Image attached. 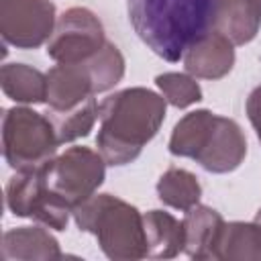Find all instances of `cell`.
I'll return each mask as SVG.
<instances>
[{
    "label": "cell",
    "mask_w": 261,
    "mask_h": 261,
    "mask_svg": "<svg viewBox=\"0 0 261 261\" xmlns=\"http://www.w3.org/2000/svg\"><path fill=\"white\" fill-rule=\"evenodd\" d=\"M61 257L63 255H61L57 239L41 226H18L2 234V259L4 261H14V259L51 261V259H61Z\"/></svg>",
    "instance_id": "13"
},
{
    "label": "cell",
    "mask_w": 261,
    "mask_h": 261,
    "mask_svg": "<svg viewBox=\"0 0 261 261\" xmlns=\"http://www.w3.org/2000/svg\"><path fill=\"white\" fill-rule=\"evenodd\" d=\"M106 165L108 163L100 151L90 147H69L47 161L41 171L47 190L73 210L104 184Z\"/></svg>",
    "instance_id": "6"
},
{
    "label": "cell",
    "mask_w": 261,
    "mask_h": 261,
    "mask_svg": "<svg viewBox=\"0 0 261 261\" xmlns=\"http://www.w3.org/2000/svg\"><path fill=\"white\" fill-rule=\"evenodd\" d=\"M94 75L86 61L57 63L47 73V106L53 110H65L96 96Z\"/></svg>",
    "instance_id": "11"
},
{
    "label": "cell",
    "mask_w": 261,
    "mask_h": 261,
    "mask_svg": "<svg viewBox=\"0 0 261 261\" xmlns=\"http://www.w3.org/2000/svg\"><path fill=\"white\" fill-rule=\"evenodd\" d=\"M147 257L171 259L184 251V224L169 212L149 210L143 214Z\"/></svg>",
    "instance_id": "15"
},
{
    "label": "cell",
    "mask_w": 261,
    "mask_h": 261,
    "mask_svg": "<svg viewBox=\"0 0 261 261\" xmlns=\"http://www.w3.org/2000/svg\"><path fill=\"white\" fill-rule=\"evenodd\" d=\"M157 196L165 206L186 212L200 202L202 186L192 171L169 167L157 181Z\"/></svg>",
    "instance_id": "19"
},
{
    "label": "cell",
    "mask_w": 261,
    "mask_h": 261,
    "mask_svg": "<svg viewBox=\"0 0 261 261\" xmlns=\"http://www.w3.org/2000/svg\"><path fill=\"white\" fill-rule=\"evenodd\" d=\"M216 259L222 261H261V224L259 222H224Z\"/></svg>",
    "instance_id": "17"
},
{
    "label": "cell",
    "mask_w": 261,
    "mask_h": 261,
    "mask_svg": "<svg viewBox=\"0 0 261 261\" xmlns=\"http://www.w3.org/2000/svg\"><path fill=\"white\" fill-rule=\"evenodd\" d=\"M104 43L100 18L84 6H73L57 16L53 35L47 41V55L57 63H80L96 55Z\"/></svg>",
    "instance_id": "8"
},
{
    "label": "cell",
    "mask_w": 261,
    "mask_h": 261,
    "mask_svg": "<svg viewBox=\"0 0 261 261\" xmlns=\"http://www.w3.org/2000/svg\"><path fill=\"white\" fill-rule=\"evenodd\" d=\"M6 206L14 216L33 218L53 230H65L69 214H73L67 204H63L47 190L41 167L31 171H16L8 179Z\"/></svg>",
    "instance_id": "7"
},
{
    "label": "cell",
    "mask_w": 261,
    "mask_h": 261,
    "mask_svg": "<svg viewBox=\"0 0 261 261\" xmlns=\"http://www.w3.org/2000/svg\"><path fill=\"white\" fill-rule=\"evenodd\" d=\"M181 59L190 75L202 80H220L234 65V45L220 31L210 29L186 49Z\"/></svg>",
    "instance_id": "10"
},
{
    "label": "cell",
    "mask_w": 261,
    "mask_h": 261,
    "mask_svg": "<svg viewBox=\"0 0 261 261\" xmlns=\"http://www.w3.org/2000/svg\"><path fill=\"white\" fill-rule=\"evenodd\" d=\"M86 63L94 75L98 94L112 90L124 75V57H122L120 49L110 41H106L104 47L96 55L86 59Z\"/></svg>",
    "instance_id": "20"
},
{
    "label": "cell",
    "mask_w": 261,
    "mask_h": 261,
    "mask_svg": "<svg viewBox=\"0 0 261 261\" xmlns=\"http://www.w3.org/2000/svg\"><path fill=\"white\" fill-rule=\"evenodd\" d=\"M51 0H0V35L16 49H37L55 29Z\"/></svg>",
    "instance_id": "9"
},
{
    "label": "cell",
    "mask_w": 261,
    "mask_h": 261,
    "mask_svg": "<svg viewBox=\"0 0 261 261\" xmlns=\"http://www.w3.org/2000/svg\"><path fill=\"white\" fill-rule=\"evenodd\" d=\"M59 141L51 120L27 106L8 108L2 116V153L16 171L43 167L57 153Z\"/></svg>",
    "instance_id": "5"
},
{
    "label": "cell",
    "mask_w": 261,
    "mask_h": 261,
    "mask_svg": "<svg viewBox=\"0 0 261 261\" xmlns=\"http://www.w3.org/2000/svg\"><path fill=\"white\" fill-rule=\"evenodd\" d=\"M255 222H259L261 224V208L257 210V214H255Z\"/></svg>",
    "instance_id": "23"
},
{
    "label": "cell",
    "mask_w": 261,
    "mask_h": 261,
    "mask_svg": "<svg viewBox=\"0 0 261 261\" xmlns=\"http://www.w3.org/2000/svg\"><path fill=\"white\" fill-rule=\"evenodd\" d=\"M0 86L6 98L20 104L47 102V73L27 63H4L0 69Z\"/></svg>",
    "instance_id": "16"
},
{
    "label": "cell",
    "mask_w": 261,
    "mask_h": 261,
    "mask_svg": "<svg viewBox=\"0 0 261 261\" xmlns=\"http://www.w3.org/2000/svg\"><path fill=\"white\" fill-rule=\"evenodd\" d=\"M214 29L232 45L253 41L261 29V0H218Z\"/></svg>",
    "instance_id": "14"
},
{
    "label": "cell",
    "mask_w": 261,
    "mask_h": 261,
    "mask_svg": "<svg viewBox=\"0 0 261 261\" xmlns=\"http://www.w3.org/2000/svg\"><path fill=\"white\" fill-rule=\"evenodd\" d=\"M169 153L190 157L206 171L228 173L245 161L247 139L239 122L202 108L177 120L169 137Z\"/></svg>",
    "instance_id": "3"
},
{
    "label": "cell",
    "mask_w": 261,
    "mask_h": 261,
    "mask_svg": "<svg viewBox=\"0 0 261 261\" xmlns=\"http://www.w3.org/2000/svg\"><path fill=\"white\" fill-rule=\"evenodd\" d=\"M128 18L141 41L165 61H179L186 49L214 29L218 0H126Z\"/></svg>",
    "instance_id": "2"
},
{
    "label": "cell",
    "mask_w": 261,
    "mask_h": 261,
    "mask_svg": "<svg viewBox=\"0 0 261 261\" xmlns=\"http://www.w3.org/2000/svg\"><path fill=\"white\" fill-rule=\"evenodd\" d=\"M155 84L161 90L163 98L175 108H188L202 100V88L196 82V77L190 73H177V71L159 73L155 77Z\"/></svg>",
    "instance_id": "21"
},
{
    "label": "cell",
    "mask_w": 261,
    "mask_h": 261,
    "mask_svg": "<svg viewBox=\"0 0 261 261\" xmlns=\"http://www.w3.org/2000/svg\"><path fill=\"white\" fill-rule=\"evenodd\" d=\"M184 253L192 259H216V247L224 228V218L210 206L196 204L186 210Z\"/></svg>",
    "instance_id": "12"
},
{
    "label": "cell",
    "mask_w": 261,
    "mask_h": 261,
    "mask_svg": "<svg viewBox=\"0 0 261 261\" xmlns=\"http://www.w3.org/2000/svg\"><path fill=\"white\" fill-rule=\"evenodd\" d=\"M98 108L100 106L96 104V98L90 96L88 100L80 102L77 106H71V108H65V110L47 108L45 116L51 120L59 145H63V143H71L75 139H82V137L90 135L96 120L100 118Z\"/></svg>",
    "instance_id": "18"
},
{
    "label": "cell",
    "mask_w": 261,
    "mask_h": 261,
    "mask_svg": "<svg viewBox=\"0 0 261 261\" xmlns=\"http://www.w3.org/2000/svg\"><path fill=\"white\" fill-rule=\"evenodd\" d=\"M247 116L257 133V139L261 141V86H257L247 98Z\"/></svg>",
    "instance_id": "22"
},
{
    "label": "cell",
    "mask_w": 261,
    "mask_h": 261,
    "mask_svg": "<svg viewBox=\"0 0 261 261\" xmlns=\"http://www.w3.org/2000/svg\"><path fill=\"white\" fill-rule=\"evenodd\" d=\"M165 98L147 88H124L104 98L96 147L108 165L135 161L165 120Z\"/></svg>",
    "instance_id": "1"
},
{
    "label": "cell",
    "mask_w": 261,
    "mask_h": 261,
    "mask_svg": "<svg viewBox=\"0 0 261 261\" xmlns=\"http://www.w3.org/2000/svg\"><path fill=\"white\" fill-rule=\"evenodd\" d=\"M80 230L98 239L102 253L112 261H135L147 257L143 214L112 194H94L73 208Z\"/></svg>",
    "instance_id": "4"
}]
</instances>
